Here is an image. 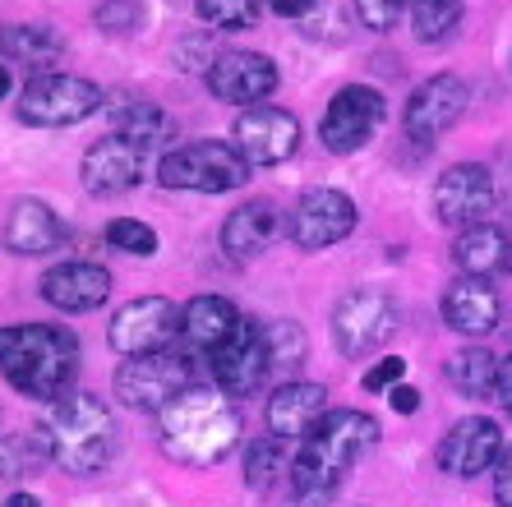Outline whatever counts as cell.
Masks as SVG:
<instances>
[{
  "mask_svg": "<svg viewBox=\"0 0 512 507\" xmlns=\"http://www.w3.org/2000/svg\"><path fill=\"white\" fill-rule=\"evenodd\" d=\"M10 88H14V79H10V70H5V65H0V102H5V97H10Z\"/></svg>",
  "mask_w": 512,
  "mask_h": 507,
  "instance_id": "obj_43",
  "label": "cell"
},
{
  "mask_svg": "<svg viewBox=\"0 0 512 507\" xmlns=\"http://www.w3.org/2000/svg\"><path fill=\"white\" fill-rule=\"evenodd\" d=\"M157 443L180 466H217L240 443V411L227 392L194 383L157 415Z\"/></svg>",
  "mask_w": 512,
  "mask_h": 507,
  "instance_id": "obj_2",
  "label": "cell"
},
{
  "mask_svg": "<svg viewBox=\"0 0 512 507\" xmlns=\"http://www.w3.org/2000/svg\"><path fill=\"white\" fill-rule=\"evenodd\" d=\"M199 383V365L180 351H157V355H134L116 369V397L130 411H167L180 392H190Z\"/></svg>",
  "mask_w": 512,
  "mask_h": 507,
  "instance_id": "obj_6",
  "label": "cell"
},
{
  "mask_svg": "<svg viewBox=\"0 0 512 507\" xmlns=\"http://www.w3.org/2000/svg\"><path fill=\"white\" fill-rule=\"evenodd\" d=\"M203 79H208V93L217 102H231V107L250 111V107H259L263 97L277 93L282 74H277V65L263 51H217Z\"/></svg>",
  "mask_w": 512,
  "mask_h": 507,
  "instance_id": "obj_14",
  "label": "cell"
},
{
  "mask_svg": "<svg viewBox=\"0 0 512 507\" xmlns=\"http://www.w3.org/2000/svg\"><path fill=\"white\" fill-rule=\"evenodd\" d=\"M499 355H489L485 346H471V351H457L453 360H448V383H453L457 392H466V397H494V388H499Z\"/></svg>",
  "mask_w": 512,
  "mask_h": 507,
  "instance_id": "obj_28",
  "label": "cell"
},
{
  "mask_svg": "<svg viewBox=\"0 0 512 507\" xmlns=\"http://www.w3.org/2000/svg\"><path fill=\"white\" fill-rule=\"evenodd\" d=\"M143 148H134V143H125L120 134H107V139H97L93 148L84 153V189L88 194H125V189H134L143 180Z\"/></svg>",
  "mask_w": 512,
  "mask_h": 507,
  "instance_id": "obj_19",
  "label": "cell"
},
{
  "mask_svg": "<svg viewBox=\"0 0 512 507\" xmlns=\"http://www.w3.org/2000/svg\"><path fill=\"white\" fill-rule=\"evenodd\" d=\"M268 351H273V369H296L300 360H305V332L291 319L273 323V328H268Z\"/></svg>",
  "mask_w": 512,
  "mask_h": 507,
  "instance_id": "obj_34",
  "label": "cell"
},
{
  "mask_svg": "<svg viewBox=\"0 0 512 507\" xmlns=\"http://www.w3.org/2000/svg\"><path fill=\"white\" fill-rule=\"evenodd\" d=\"M494 397H499V401H503V411L512 415V355L499 365V388H494Z\"/></svg>",
  "mask_w": 512,
  "mask_h": 507,
  "instance_id": "obj_40",
  "label": "cell"
},
{
  "mask_svg": "<svg viewBox=\"0 0 512 507\" xmlns=\"http://www.w3.org/2000/svg\"><path fill=\"white\" fill-rule=\"evenodd\" d=\"M406 374V360L402 355H388V360H379V365L365 374V392H383V388H397Z\"/></svg>",
  "mask_w": 512,
  "mask_h": 507,
  "instance_id": "obj_37",
  "label": "cell"
},
{
  "mask_svg": "<svg viewBox=\"0 0 512 507\" xmlns=\"http://www.w3.org/2000/svg\"><path fill=\"white\" fill-rule=\"evenodd\" d=\"M379 443V420L365 411H328L310 434L300 438L291 461V494L300 507H319L346 484L356 461Z\"/></svg>",
  "mask_w": 512,
  "mask_h": 507,
  "instance_id": "obj_1",
  "label": "cell"
},
{
  "mask_svg": "<svg viewBox=\"0 0 512 507\" xmlns=\"http://www.w3.org/2000/svg\"><path fill=\"white\" fill-rule=\"evenodd\" d=\"M466 102H471L466 79H457V74H429L416 93H411V102H406V111H402L406 139L434 143L439 134H448L457 120L466 116Z\"/></svg>",
  "mask_w": 512,
  "mask_h": 507,
  "instance_id": "obj_15",
  "label": "cell"
},
{
  "mask_svg": "<svg viewBox=\"0 0 512 507\" xmlns=\"http://www.w3.org/2000/svg\"><path fill=\"white\" fill-rule=\"evenodd\" d=\"M277 231H282V217H277L273 203L250 199L222 222V249H227L236 263H250V259H259V254L273 249Z\"/></svg>",
  "mask_w": 512,
  "mask_h": 507,
  "instance_id": "obj_24",
  "label": "cell"
},
{
  "mask_svg": "<svg viewBox=\"0 0 512 507\" xmlns=\"http://www.w3.org/2000/svg\"><path fill=\"white\" fill-rule=\"evenodd\" d=\"M494 199H499V185H494V171L480 162H457L448 166L434 185V217L443 226H480L494 213Z\"/></svg>",
  "mask_w": 512,
  "mask_h": 507,
  "instance_id": "obj_13",
  "label": "cell"
},
{
  "mask_svg": "<svg viewBox=\"0 0 512 507\" xmlns=\"http://www.w3.org/2000/svg\"><path fill=\"white\" fill-rule=\"evenodd\" d=\"M277 14H286V19H300V14L314 10V0H268Z\"/></svg>",
  "mask_w": 512,
  "mask_h": 507,
  "instance_id": "obj_41",
  "label": "cell"
},
{
  "mask_svg": "<svg viewBox=\"0 0 512 507\" xmlns=\"http://www.w3.org/2000/svg\"><path fill=\"white\" fill-rule=\"evenodd\" d=\"M0 374L24 397L56 401L79 374V342L56 323H10L0 328Z\"/></svg>",
  "mask_w": 512,
  "mask_h": 507,
  "instance_id": "obj_3",
  "label": "cell"
},
{
  "mask_svg": "<svg viewBox=\"0 0 512 507\" xmlns=\"http://www.w3.org/2000/svg\"><path fill=\"white\" fill-rule=\"evenodd\" d=\"M157 180H162V189H185V194H231L250 180V162L240 157L236 143L199 139L162 153Z\"/></svg>",
  "mask_w": 512,
  "mask_h": 507,
  "instance_id": "obj_5",
  "label": "cell"
},
{
  "mask_svg": "<svg viewBox=\"0 0 512 507\" xmlns=\"http://www.w3.org/2000/svg\"><path fill=\"white\" fill-rule=\"evenodd\" d=\"M42 300L65 314H93V309L107 305L111 295V272L102 263H88V259H70V263H56V268L42 272Z\"/></svg>",
  "mask_w": 512,
  "mask_h": 507,
  "instance_id": "obj_18",
  "label": "cell"
},
{
  "mask_svg": "<svg viewBox=\"0 0 512 507\" xmlns=\"http://www.w3.org/2000/svg\"><path fill=\"white\" fill-rule=\"evenodd\" d=\"M323 406H328V388L323 383H305V378H291L268 397V434L282 438V443H296L319 425Z\"/></svg>",
  "mask_w": 512,
  "mask_h": 507,
  "instance_id": "obj_21",
  "label": "cell"
},
{
  "mask_svg": "<svg viewBox=\"0 0 512 507\" xmlns=\"http://www.w3.org/2000/svg\"><path fill=\"white\" fill-rule=\"evenodd\" d=\"M0 240H5V249L19 254V259L56 254V249L65 245V222H60V213L51 203L19 199L10 208V217H5V226H0Z\"/></svg>",
  "mask_w": 512,
  "mask_h": 507,
  "instance_id": "obj_20",
  "label": "cell"
},
{
  "mask_svg": "<svg viewBox=\"0 0 512 507\" xmlns=\"http://www.w3.org/2000/svg\"><path fill=\"white\" fill-rule=\"evenodd\" d=\"M494 498H499V507H512V448H503V457H499V471H494Z\"/></svg>",
  "mask_w": 512,
  "mask_h": 507,
  "instance_id": "obj_38",
  "label": "cell"
},
{
  "mask_svg": "<svg viewBox=\"0 0 512 507\" xmlns=\"http://www.w3.org/2000/svg\"><path fill=\"white\" fill-rule=\"evenodd\" d=\"M97 24L107 28V33H139L143 5L139 0H107V5H97Z\"/></svg>",
  "mask_w": 512,
  "mask_h": 507,
  "instance_id": "obj_35",
  "label": "cell"
},
{
  "mask_svg": "<svg viewBox=\"0 0 512 507\" xmlns=\"http://www.w3.org/2000/svg\"><path fill=\"white\" fill-rule=\"evenodd\" d=\"M466 5L462 0H411V33L425 47H439L462 28Z\"/></svg>",
  "mask_w": 512,
  "mask_h": 507,
  "instance_id": "obj_29",
  "label": "cell"
},
{
  "mask_svg": "<svg viewBox=\"0 0 512 507\" xmlns=\"http://www.w3.org/2000/svg\"><path fill=\"white\" fill-rule=\"evenodd\" d=\"M356 226H360V208L351 194H342V189H305L296 208H291L286 236L305 254H319V249L342 245Z\"/></svg>",
  "mask_w": 512,
  "mask_h": 507,
  "instance_id": "obj_10",
  "label": "cell"
},
{
  "mask_svg": "<svg viewBox=\"0 0 512 507\" xmlns=\"http://www.w3.org/2000/svg\"><path fill=\"white\" fill-rule=\"evenodd\" d=\"M240 314L227 295H194L190 305L180 309V337L194 346V351L213 355L231 342V332L240 328Z\"/></svg>",
  "mask_w": 512,
  "mask_h": 507,
  "instance_id": "obj_25",
  "label": "cell"
},
{
  "mask_svg": "<svg viewBox=\"0 0 512 507\" xmlns=\"http://www.w3.org/2000/svg\"><path fill=\"white\" fill-rule=\"evenodd\" d=\"M0 56L47 74V65H56L65 56V42H60V33H51L42 24H0Z\"/></svg>",
  "mask_w": 512,
  "mask_h": 507,
  "instance_id": "obj_27",
  "label": "cell"
},
{
  "mask_svg": "<svg viewBox=\"0 0 512 507\" xmlns=\"http://www.w3.org/2000/svg\"><path fill=\"white\" fill-rule=\"evenodd\" d=\"M282 448L286 443L273 438V434L245 443V484H250V489H268V484L286 471V452Z\"/></svg>",
  "mask_w": 512,
  "mask_h": 507,
  "instance_id": "obj_31",
  "label": "cell"
},
{
  "mask_svg": "<svg viewBox=\"0 0 512 507\" xmlns=\"http://www.w3.org/2000/svg\"><path fill=\"white\" fill-rule=\"evenodd\" d=\"M406 10H411V0H356L360 24L370 28V33H388Z\"/></svg>",
  "mask_w": 512,
  "mask_h": 507,
  "instance_id": "obj_36",
  "label": "cell"
},
{
  "mask_svg": "<svg viewBox=\"0 0 512 507\" xmlns=\"http://www.w3.org/2000/svg\"><path fill=\"white\" fill-rule=\"evenodd\" d=\"M388 401H393L397 415H416L420 411V392L406 388V383H397V388H388Z\"/></svg>",
  "mask_w": 512,
  "mask_h": 507,
  "instance_id": "obj_39",
  "label": "cell"
},
{
  "mask_svg": "<svg viewBox=\"0 0 512 507\" xmlns=\"http://www.w3.org/2000/svg\"><path fill=\"white\" fill-rule=\"evenodd\" d=\"M439 309H443V323L453 332H462V337H485V332H494L503 319L499 291L489 282H476V277H457V282L443 291Z\"/></svg>",
  "mask_w": 512,
  "mask_h": 507,
  "instance_id": "obj_22",
  "label": "cell"
},
{
  "mask_svg": "<svg viewBox=\"0 0 512 507\" xmlns=\"http://www.w3.org/2000/svg\"><path fill=\"white\" fill-rule=\"evenodd\" d=\"M213 383L227 397H254L273 374V351H268V328L254 319H240V328L231 332V342L222 351H213Z\"/></svg>",
  "mask_w": 512,
  "mask_h": 507,
  "instance_id": "obj_12",
  "label": "cell"
},
{
  "mask_svg": "<svg viewBox=\"0 0 512 507\" xmlns=\"http://www.w3.org/2000/svg\"><path fill=\"white\" fill-rule=\"evenodd\" d=\"M111 125H116L120 139L143 148V153L148 148H171V139H176V120L157 107V102H120L111 111Z\"/></svg>",
  "mask_w": 512,
  "mask_h": 507,
  "instance_id": "obj_26",
  "label": "cell"
},
{
  "mask_svg": "<svg viewBox=\"0 0 512 507\" xmlns=\"http://www.w3.org/2000/svg\"><path fill=\"white\" fill-rule=\"evenodd\" d=\"M231 143L250 166H277L300 148V120L286 107H250L231 125Z\"/></svg>",
  "mask_w": 512,
  "mask_h": 507,
  "instance_id": "obj_16",
  "label": "cell"
},
{
  "mask_svg": "<svg viewBox=\"0 0 512 507\" xmlns=\"http://www.w3.org/2000/svg\"><path fill=\"white\" fill-rule=\"evenodd\" d=\"M107 245L120 249V254H134V259H153L157 231L139 217H116V222H107Z\"/></svg>",
  "mask_w": 512,
  "mask_h": 507,
  "instance_id": "obj_33",
  "label": "cell"
},
{
  "mask_svg": "<svg viewBox=\"0 0 512 507\" xmlns=\"http://www.w3.org/2000/svg\"><path fill=\"white\" fill-rule=\"evenodd\" d=\"M453 263L462 268V277H476V282H499L512 272V236L494 222L466 226L453 245Z\"/></svg>",
  "mask_w": 512,
  "mask_h": 507,
  "instance_id": "obj_23",
  "label": "cell"
},
{
  "mask_svg": "<svg viewBox=\"0 0 512 507\" xmlns=\"http://www.w3.org/2000/svg\"><path fill=\"white\" fill-rule=\"evenodd\" d=\"M499 457H503V429L494 425V420H485V415L457 420V425L439 438V452H434L439 471L453 475V480H471V475L499 466Z\"/></svg>",
  "mask_w": 512,
  "mask_h": 507,
  "instance_id": "obj_17",
  "label": "cell"
},
{
  "mask_svg": "<svg viewBox=\"0 0 512 507\" xmlns=\"http://www.w3.org/2000/svg\"><path fill=\"white\" fill-rule=\"evenodd\" d=\"M176 337H180V305L167 300V295H139L130 305H120L107 328L111 351L125 355V360L171 351Z\"/></svg>",
  "mask_w": 512,
  "mask_h": 507,
  "instance_id": "obj_9",
  "label": "cell"
},
{
  "mask_svg": "<svg viewBox=\"0 0 512 507\" xmlns=\"http://www.w3.org/2000/svg\"><path fill=\"white\" fill-rule=\"evenodd\" d=\"M194 14L217 33H245L259 24V0H194Z\"/></svg>",
  "mask_w": 512,
  "mask_h": 507,
  "instance_id": "obj_32",
  "label": "cell"
},
{
  "mask_svg": "<svg viewBox=\"0 0 512 507\" xmlns=\"http://www.w3.org/2000/svg\"><path fill=\"white\" fill-rule=\"evenodd\" d=\"M383 116H388V102L374 83H346L337 88L328 111L319 120V143L337 157H351L360 148H370V139L383 130Z\"/></svg>",
  "mask_w": 512,
  "mask_h": 507,
  "instance_id": "obj_8",
  "label": "cell"
},
{
  "mask_svg": "<svg viewBox=\"0 0 512 507\" xmlns=\"http://www.w3.org/2000/svg\"><path fill=\"white\" fill-rule=\"evenodd\" d=\"M5 507H42V503H37L33 494H10L5 498Z\"/></svg>",
  "mask_w": 512,
  "mask_h": 507,
  "instance_id": "obj_42",
  "label": "cell"
},
{
  "mask_svg": "<svg viewBox=\"0 0 512 507\" xmlns=\"http://www.w3.org/2000/svg\"><path fill=\"white\" fill-rule=\"evenodd\" d=\"M42 434H47L51 461L70 475H102L120 452L116 415L93 392H65L51 401Z\"/></svg>",
  "mask_w": 512,
  "mask_h": 507,
  "instance_id": "obj_4",
  "label": "cell"
},
{
  "mask_svg": "<svg viewBox=\"0 0 512 507\" xmlns=\"http://www.w3.org/2000/svg\"><path fill=\"white\" fill-rule=\"evenodd\" d=\"M93 111H102V88L79 74L47 70L28 79V88L19 93V120L33 130H65V125L88 120Z\"/></svg>",
  "mask_w": 512,
  "mask_h": 507,
  "instance_id": "obj_7",
  "label": "cell"
},
{
  "mask_svg": "<svg viewBox=\"0 0 512 507\" xmlns=\"http://www.w3.org/2000/svg\"><path fill=\"white\" fill-rule=\"evenodd\" d=\"M47 461H51V448H47V434H42V429L0 438V475H10V480H28V475H37Z\"/></svg>",
  "mask_w": 512,
  "mask_h": 507,
  "instance_id": "obj_30",
  "label": "cell"
},
{
  "mask_svg": "<svg viewBox=\"0 0 512 507\" xmlns=\"http://www.w3.org/2000/svg\"><path fill=\"white\" fill-rule=\"evenodd\" d=\"M397 328V300L388 291H346L333 309V346L337 355L356 360Z\"/></svg>",
  "mask_w": 512,
  "mask_h": 507,
  "instance_id": "obj_11",
  "label": "cell"
}]
</instances>
